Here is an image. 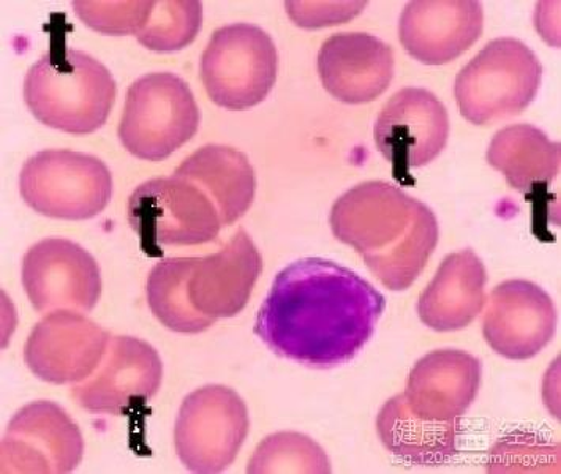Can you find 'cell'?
Listing matches in <instances>:
<instances>
[{
	"label": "cell",
	"mask_w": 561,
	"mask_h": 474,
	"mask_svg": "<svg viewBox=\"0 0 561 474\" xmlns=\"http://www.w3.org/2000/svg\"><path fill=\"white\" fill-rule=\"evenodd\" d=\"M385 308V296L353 270L328 259H299L275 277L255 334L282 358L332 369L364 348Z\"/></svg>",
	"instance_id": "cell-1"
},
{
	"label": "cell",
	"mask_w": 561,
	"mask_h": 474,
	"mask_svg": "<svg viewBox=\"0 0 561 474\" xmlns=\"http://www.w3.org/2000/svg\"><path fill=\"white\" fill-rule=\"evenodd\" d=\"M321 83L332 97L348 105L374 102L394 77L392 48L364 32L329 37L318 55Z\"/></svg>",
	"instance_id": "cell-18"
},
{
	"label": "cell",
	"mask_w": 561,
	"mask_h": 474,
	"mask_svg": "<svg viewBox=\"0 0 561 474\" xmlns=\"http://www.w3.org/2000/svg\"><path fill=\"white\" fill-rule=\"evenodd\" d=\"M261 270L259 248L241 228L220 252L195 258L187 279L188 301L206 319H233L249 304Z\"/></svg>",
	"instance_id": "cell-16"
},
{
	"label": "cell",
	"mask_w": 561,
	"mask_h": 474,
	"mask_svg": "<svg viewBox=\"0 0 561 474\" xmlns=\"http://www.w3.org/2000/svg\"><path fill=\"white\" fill-rule=\"evenodd\" d=\"M560 448H550L545 438L535 433H514L503 438L491 451L489 472H499L502 466H528L534 472L536 465H548V462L559 463Z\"/></svg>",
	"instance_id": "cell-28"
},
{
	"label": "cell",
	"mask_w": 561,
	"mask_h": 474,
	"mask_svg": "<svg viewBox=\"0 0 561 474\" xmlns=\"http://www.w3.org/2000/svg\"><path fill=\"white\" fill-rule=\"evenodd\" d=\"M249 473H331L327 452L307 435H270L250 459Z\"/></svg>",
	"instance_id": "cell-25"
},
{
	"label": "cell",
	"mask_w": 561,
	"mask_h": 474,
	"mask_svg": "<svg viewBox=\"0 0 561 474\" xmlns=\"http://www.w3.org/2000/svg\"><path fill=\"white\" fill-rule=\"evenodd\" d=\"M195 258H164L152 267L146 284L148 304L153 316L168 330L198 334L216 321L199 315L187 296V279Z\"/></svg>",
	"instance_id": "cell-24"
},
{
	"label": "cell",
	"mask_w": 561,
	"mask_h": 474,
	"mask_svg": "<svg viewBox=\"0 0 561 474\" xmlns=\"http://www.w3.org/2000/svg\"><path fill=\"white\" fill-rule=\"evenodd\" d=\"M488 270L470 248L443 259L417 301V315L425 326L438 333L459 331L471 324L485 305Z\"/></svg>",
	"instance_id": "cell-20"
},
{
	"label": "cell",
	"mask_w": 561,
	"mask_h": 474,
	"mask_svg": "<svg viewBox=\"0 0 561 474\" xmlns=\"http://www.w3.org/2000/svg\"><path fill=\"white\" fill-rule=\"evenodd\" d=\"M488 162L505 176L511 187L527 194L556 180L560 144L530 124H516L502 128L492 138Z\"/></svg>",
	"instance_id": "cell-23"
},
{
	"label": "cell",
	"mask_w": 561,
	"mask_h": 474,
	"mask_svg": "<svg viewBox=\"0 0 561 474\" xmlns=\"http://www.w3.org/2000/svg\"><path fill=\"white\" fill-rule=\"evenodd\" d=\"M85 26L110 35H137L151 16L153 2H73Z\"/></svg>",
	"instance_id": "cell-27"
},
{
	"label": "cell",
	"mask_w": 561,
	"mask_h": 474,
	"mask_svg": "<svg viewBox=\"0 0 561 474\" xmlns=\"http://www.w3.org/2000/svg\"><path fill=\"white\" fill-rule=\"evenodd\" d=\"M110 333L73 310H57L35 324L26 345L24 361L46 383H81L102 362Z\"/></svg>",
	"instance_id": "cell-13"
},
{
	"label": "cell",
	"mask_w": 561,
	"mask_h": 474,
	"mask_svg": "<svg viewBox=\"0 0 561 474\" xmlns=\"http://www.w3.org/2000/svg\"><path fill=\"white\" fill-rule=\"evenodd\" d=\"M329 223L334 236L355 248L391 291L410 288L438 244L432 209L383 181L345 192L332 206Z\"/></svg>",
	"instance_id": "cell-2"
},
{
	"label": "cell",
	"mask_w": 561,
	"mask_h": 474,
	"mask_svg": "<svg viewBox=\"0 0 561 474\" xmlns=\"http://www.w3.org/2000/svg\"><path fill=\"white\" fill-rule=\"evenodd\" d=\"M21 280L32 308L41 313H88L102 294V276L94 256L64 238L43 239L32 245L23 258Z\"/></svg>",
	"instance_id": "cell-10"
},
{
	"label": "cell",
	"mask_w": 561,
	"mask_h": 474,
	"mask_svg": "<svg viewBox=\"0 0 561 474\" xmlns=\"http://www.w3.org/2000/svg\"><path fill=\"white\" fill-rule=\"evenodd\" d=\"M20 194L42 216L89 220L108 206L113 177L105 162L94 155L49 149L24 163Z\"/></svg>",
	"instance_id": "cell-8"
},
{
	"label": "cell",
	"mask_w": 561,
	"mask_h": 474,
	"mask_svg": "<svg viewBox=\"0 0 561 474\" xmlns=\"http://www.w3.org/2000/svg\"><path fill=\"white\" fill-rule=\"evenodd\" d=\"M484 13L477 0H414L403 9L399 35L403 48L425 66L451 62L481 37Z\"/></svg>",
	"instance_id": "cell-17"
},
{
	"label": "cell",
	"mask_w": 561,
	"mask_h": 474,
	"mask_svg": "<svg viewBox=\"0 0 561 474\" xmlns=\"http://www.w3.org/2000/svg\"><path fill=\"white\" fill-rule=\"evenodd\" d=\"M249 427V412L238 392L220 384L199 388L184 398L178 413V458L192 473L225 472L238 458Z\"/></svg>",
	"instance_id": "cell-9"
},
{
	"label": "cell",
	"mask_w": 561,
	"mask_h": 474,
	"mask_svg": "<svg viewBox=\"0 0 561 474\" xmlns=\"http://www.w3.org/2000/svg\"><path fill=\"white\" fill-rule=\"evenodd\" d=\"M84 440L62 406L38 401L23 406L7 427L2 473L64 474L81 463Z\"/></svg>",
	"instance_id": "cell-11"
},
{
	"label": "cell",
	"mask_w": 561,
	"mask_h": 474,
	"mask_svg": "<svg viewBox=\"0 0 561 474\" xmlns=\"http://www.w3.org/2000/svg\"><path fill=\"white\" fill-rule=\"evenodd\" d=\"M202 81L220 108L244 112L273 91L278 53L267 32L238 23L217 28L202 56Z\"/></svg>",
	"instance_id": "cell-7"
},
{
	"label": "cell",
	"mask_w": 561,
	"mask_h": 474,
	"mask_svg": "<svg viewBox=\"0 0 561 474\" xmlns=\"http://www.w3.org/2000/svg\"><path fill=\"white\" fill-rule=\"evenodd\" d=\"M163 363L157 349L137 337H111L92 375L73 384L75 402L91 413L121 415L137 402H149L160 390Z\"/></svg>",
	"instance_id": "cell-12"
},
{
	"label": "cell",
	"mask_w": 561,
	"mask_h": 474,
	"mask_svg": "<svg viewBox=\"0 0 561 474\" xmlns=\"http://www.w3.org/2000/svg\"><path fill=\"white\" fill-rule=\"evenodd\" d=\"M366 3H302L288 2L289 16L301 27L331 26L341 24L360 12Z\"/></svg>",
	"instance_id": "cell-29"
},
{
	"label": "cell",
	"mask_w": 561,
	"mask_h": 474,
	"mask_svg": "<svg viewBox=\"0 0 561 474\" xmlns=\"http://www.w3.org/2000/svg\"><path fill=\"white\" fill-rule=\"evenodd\" d=\"M556 330V304L539 285L507 280L493 288L482 320V334L493 351L511 361L535 358Z\"/></svg>",
	"instance_id": "cell-15"
},
{
	"label": "cell",
	"mask_w": 561,
	"mask_h": 474,
	"mask_svg": "<svg viewBox=\"0 0 561 474\" xmlns=\"http://www.w3.org/2000/svg\"><path fill=\"white\" fill-rule=\"evenodd\" d=\"M374 137L378 151L392 165L402 170L428 165L448 142V112L427 89H402L378 114Z\"/></svg>",
	"instance_id": "cell-14"
},
{
	"label": "cell",
	"mask_w": 561,
	"mask_h": 474,
	"mask_svg": "<svg viewBox=\"0 0 561 474\" xmlns=\"http://www.w3.org/2000/svg\"><path fill=\"white\" fill-rule=\"evenodd\" d=\"M377 432L385 448L403 461L438 466L457 454L459 420L435 423L420 418L400 394L389 398L378 413Z\"/></svg>",
	"instance_id": "cell-22"
},
{
	"label": "cell",
	"mask_w": 561,
	"mask_h": 474,
	"mask_svg": "<svg viewBox=\"0 0 561 474\" xmlns=\"http://www.w3.org/2000/svg\"><path fill=\"white\" fill-rule=\"evenodd\" d=\"M202 20L203 7L196 0L153 2L151 16L138 32L137 38L151 51H179L195 41L202 28Z\"/></svg>",
	"instance_id": "cell-26"
},
{
	"label": "cell",
	"mask_w": 561,
	"mask_h": 474,
	"mask_svg": "<svg viewBox=\"0 0 561 474\" xmlns=\"http://www.w3.org/2000/svg\"><path fill=\"white\" fill-rule=\"evenodd\" d=\"M116 94L110 70L77 49H49L24 78V102L35 119L78 137L105 126Z\"/></svg>",
	"instance_id": "cell-3"
},
{
	"label": "cell",
	"mask_w": 561,
	"mask_h": 474,
	"mask_svg": "<svg viewBox=\"0 0 561 474\" xmlns=\"http://www.w3.org/2000/svg\"><path fill=\"white\" fill-rule=\"evenodd\" d=\"M128 222L149 256H162L167 245L191 247L216 241L224 228L209 195L174 173L135 188L128 198Z\"/></svg>",
	"instance_id": "cell-5"
},
{
	"label": "cell",
	"mask_w": 561,
	"mask_h": 474,
	"mask_svg": "<svg viewBox=\"0 0 561 474\" xmlns=\"http://www.w3.org/2000/svg\"><path fill=\"white\" fill-rule=\"evenodd\" d=\"M199 109L181 77L168 71L138 78L128 88L119 140L146 162H162L195 137Z\"/></svg>",
	"instance_id": "cell-6"
},
{
	"label": "cell",
	"mask_w": 561,
	"mask_h": 474,
	"mask_svg": "<svg viewBox=\"0 0 561 474\" xmlns=\"http://www.w3.org/2000/svg\"><path fill=\"white\" fill-rule=\"evenodd\" d=\"M541 80V62L525 43L496 38L457 74L454 95L468 123L488 126L528 108Z\"/></svg>",
	"instance_id": "cell-4"
},
{
	"label": "cell",
	"mask_w": 561,
	"mask_h": 474,
	"mask_svg": "<svg viewBox=\"0 0 561 474\" xmlns=\"http://www.w3.org/2000/svg\"><path fill=\"white\" fill-rule=\"evenodd\" d=\"M482 366L459 349H437L414 363L407 380V405L414 415L449 423L466 415L480 392Z\"/></svg>",
	"instance_id": "cell-19"
},
{
	"label": "cell",
	"mask_w": 561,
	"mask_h": 474,
	"mask_svg": "<svg viewBox=\"0 0 561 474\" xmlns=\"http://www.w3.org/2000/svg\"><path fill=\"white\" fill-rule=\"evenodd\" d=\"M195 182L219 209L221 223L238 222L255 199V171L245 154L228 146L207 144L187 157L174 171Z\"/></svg>",
	"instance_id": "cell-21"
}]
</instances>
